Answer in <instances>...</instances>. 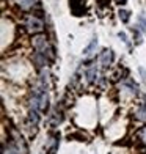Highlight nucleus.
<instances>
[{"label": "nucleus", "mask_w": 146, "mask_h": 154, "mask_svg": "<svg viewBox=\"0 0 146 154\" xmlns=\"http://www.w3.org/2000/svg\"><path fill=\"white\" fill-rule=\"evenodd\" d=\"M32 109H36L41 112H46L47 106H49V94H47V87L44 85H39V87H35L32 90Z\"/></svg>", "instance_id": "obj_1"}, {"label": "nucleus", "mask_w": 146, "mask_h": 154, "mask_svg": "<svg viewBox=\"0 0 146 154\" xmlns=\"http://www.w3.org/2000/svg\"><path fill=\"white\" fill-rule=\"evenodd\" d=\"M32 46L35 47V51L36 52H41V54H44L47 60L49 61H53L55 58V52H53V47L49 44V41H47V36L44 33H38V35H35V36L32 38Z\"/></svg>", "instance_id": "obj_2"}, {"label": "nucleus", "mask_w": 146, "mask_h": 154, "mask_svg": "<svg viewBox=\"0 0 146 154\" xmlns=\"http://www.w3.org/2000/svg\"><path fill=\"white\" fill-rule=\"evenodd\" d=\"M25 27L30 33H41L44 30V22L39 17L33 16V14H29L25 17Z\"/></svg>", "instance_id": "obj_3"}, {"label": "nucleus", "mask_w": 146, "mask_h": 154, "mask_svg": "<svg viewBox=\"0 0 146 154\" xmlns=\"http://www.w3.org/2000/svg\"><path fill=\"white\" fill-rule=\"evenodd\" d=\"M113 61V52L110 51V49H105V51H102L101 55H99V63L102 68H108L110 65H112Z\"/></svg>", "instance_id": "obj_4"}, {"label": "nucleus", "mask_w": 146, "mask_h": 154, "mask_svg": "<svg viewBox=\"0 0 146 154\" xmlns=\"http://www.w3.org/2000/svg\"><path fill=\"white\" fill-rule=\"evenodd\" d=\"M38 112L39 110H36V109H30V112H29V126L30 128H36V124L39 121V113Z\"/></svg>", "instance_id": "obj_5"}, {"label": "nucleus", "mask_w": 146, "mask_h": 154, "mask_svg": "<svg viewBox=\"0 0 146 154\" xmlns=\"http://www.w3.org/2000/svg\"><path fill=\"white\" fill-rule=\"evenodd\" d=\"M79 2H82V0H71V10L75 16H80V14H83V11H85L83 3H79Z\"/></svg>", "instance_id": "obj_6"}, {"label": "nucleus", "mask_w": 146, "mask_h": 154, "mask_svg": "<svg viewBox=\"0 0 146 154\" xmlns=\"http://www.w3.org/2000/svg\"><path fill=\"white\" fill-rule=\"evenodd\" d=\"M96 49H97V39L94 38L91 43H90L85 49H83V55H85V57H91V55L96 52Z\"/></svg>", "instance_id": "obj_7"}, {"label": "nucleus", "mask_w": 146, "mask_h": 154, "mask_svg": "<svg viewBox=\"0 0 146 154\" xmlns=\"http://www.w3.org/2000/svg\"><path fill=\"white\" fill-rule=\"evenodd\" d=\"M57 145H58V137L50 135V137H49V142H47V145H46V149H47V151L55 149V148H57Z\"/></svg>", "instance_id": "obj_8"}, {"label": "nucleus", "mask_w": 146, "mask_h": 154, "mask_svg": "<svg viewBox=\"0 0 146 154\" xmlns=\"http://www.w3.org/2000/svg\"><path fill=\"white\" fill-rule=\"evenodd\" d=\"M36 3V0H17V5L20 6L22 10H29Z\"/></svg>", "instance_id": "obj_9"}, {"label": "nucleus", "mask_w": 146, "mask_h": 154, "mask_svg": "<svg viewBox=\"0 0 146 154\" xmlns=\"http://www.w3.org/2000/svg\"><path fill=\"white\" fill-rule=\"evenodd\" d=\"M118 16H120L121 22L127 24V22H129V19H130V13H129L127 10H120V11H118Z\"/></svg>", "instance_id": "obj_10"}, {"label": "nucleus", "mask_w": 146, "mask_h": 154, "mask_svg": "<svg viewBox=\"0 0 146 154\" xmlns=\"http://www.w3.org/2000/svg\"><path fill=\"white\" fill-rule=\"evenodd\" d=\"M138 29H140L143 33H146V17H144V14L138 16Z\"/></svg>", "instance_id": "obj_11"}, {"label": "nucleus", "mask_w": 146, "mask_h": 154, "mask_svg": "<svg viewBox=\"0 0 146 154\" xmlns=\"http://www.w3.org/2000/svg\"><path fill=\"white\" fill-rule=\"evenodd\" d=\"M3 154H19V152H17V149L14 148V146H13V145L10 143L8 148H6V146L3 145Z\"/></svg>", "instance_id": "obj_12"}, {"label": "nucleus", "mask_w": 146, "mask_h": 154, "mask_svg": "<svg viewBox=\"0 0 146 154\" xmlns=\"http://www.w3.org/2000/svg\"><path fill=\"white\" fill-rule=\"evenodd\" d=\"M138 138H140L141 142L146 145V126H143V128L138 131Z\"/></svg>", "instance_id": "obj_13"}, {"label": "nucleus", "mask_w": 146, "mask_h": 154, "mask_svg": "<svg viewBox=\"0 0 146 154\" xmlns=\"http://www.w3.org/2000/svg\"><path fill=\"white\" fill-rule=\"evenodd\" d=\"M118 36H120V39L123 41L124 44H126V46H129V47H130V43H129V38H127V35H126V33H124V32H120V33H118Z\"/></svg>", "instance_id": "obj_14"}, {"label": "nucleus", "mask_w": 146, "mask_h": 154, "mask_svg": "<svg viewBox=\"0 0 146 154\" xmlns=\"http://www.w3.org/2000/svg\"><path fill=\"white\" fill-rule=\"evenodd\" d=\"M132 32H134V36H135V43H137V44H140V43H141V35H140V29H134Z\"/></svg>", "instance_id": "obj_15"}, {"label": "nucleus", "mask_w": 146, "mask_h": 154, "mask_svg": "<svg viewBox=\"0 0 146 154\" xmlns=\"http://www.w3.org/2000/svg\"><path fill=\"white\" fill-rule=\"evenodd\" d=\"M138 71H140V74H141V79H143V80H146V71H144V68H141V66H140V68H138Z\"/></svg>", "instance_id": "obj_16"}, {"label": "nucleus", "mask_w": 146, "mask_h": 154, "mask_svg": "<svg viewBox=\"0 0 146 154\" xmlns=\"http://www.w3.org/2000/svg\"><path fill=\"white\" fill-rule=\"evenodd\" d=\"M115 2H116L118 5H124V3H126V2H127V0H115Z\"/></svg>", "instance_id": "obj_17"}]
</instances>
